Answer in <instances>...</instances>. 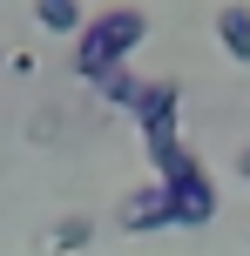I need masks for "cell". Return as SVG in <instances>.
<instances>
[{
	"instance_id": "cell-3",
	"label": "cell",
	"mask_w": 250,
	"mask_h": 256,
	"mask_svg": "<svg viewBox=\"0 0 250 256\" xmlns=\"http://www.w3.org/2000/svg\"><path fill=\"white\" fill-rule=\"evenodd\" d=\"M162 182V196H169V209H176V230H203V222L216 216V182H210V168H203V155H183V162L169 168V176H156Z\"/></svg>"
},
{
	"instance_id": "cell-6",
	"label": "cell",
	"mask_w": 250,
	"mask_h": 256,
	"mask_svg": "<svg viewBox=\"0 0 250 256\" xmlns=\"http://www.w3.org/2000/svg\"><path fill=\"white\" fill-rule=\"evenodd\" d=\"M88 243H95V216H61L41 256H75V250H88Z\"/></svg>"
},
{
	"instance_id": "cell-10",
	"label": "cell",
	"mask_w": 250,
	"mask_h": 256,
	"mask_svg": "<svg viewBox=\"0 0 250 256\" xmlns=\"http://www.w3.org/2000/svg\"><path fill=\"white\" fill-rule=\"evenodd\" d=\"M0 68H7V54H0Z\"/></svg>"
},
{
	"instance_id": "cell-5",
	"label": "cell",
	"mask_w": 250,
	"mask_h": 256,
	"mask_svg": "<svg viewBox=\"0 0 250 256\" xmlns=\"http://www.w3.org/2000/svg\"><path fill=\"white\" fill-rule=\"evenodd\" d=\"M216 40H223L230 61H243V68H250V7H243V0L216 7Z\"/></svg>"
},
{
	"instance_id": "cell-9",
	"label": "cell",
	"mask_w": 250,
	"mask_h": 256,
	"mask_svg": "<svg viewBox=\"0 0 250 256\" xmlns=\"http://www.w3.org/2000/svg\"><path fill=\"white\" fill-rule=\"evenodd\" d=\"M237 176H243V182H250V148H243V155H237Z\"/></svg>"
},
{
	"instance_id": "cell-4",
	"label": "cell",
	"mask_w": 250,
	"mask_h": 256,
	"mask_svg": "<svg viewBox=\"0 0 250 256\" xmlns=\"http://www.w3.org/2000/svg\"><path fill=\"white\" fill-rule=\"evenodd\" d=\"M115 222H122V236H156V230H176V209H169V196H162V182H142V189H129L115 202Z\"/></svg>"
},
{
	"instance_id": "cell-8",
	"label": "cell",
	"mask_w": 250,
	"mask_h": 256,
	"mask_svg": "<svg viewBox=\"0 0 250 256\" xmlns=\"http://www.w3.org/2000/svg\"><path fill=\"white\" fill-rule=\"evenodd\" d=\"M95 88H102V102H115V108H135L149 81H142V74H129V68H108V74H95Z\"/></svg>"
},
{
	"instance_id": "cell-1",
	"label": "cell",
	"mask_w": 250,
	"mask_h": 256,
	"mask_svg": "<svg viewBox=\"0 0 250 256\" xmlns=\"http://www.w3.org/2000/svg\"><path fill=\"white\" fill-rule=\"evenodd\" d=\"M149 40V14L142 7H108V14H95V20H81V34H75V74L81 81H95V74H108V68H129V54Z\"/></svg>"
},
{
	"instance_id": "cell-7",
	"label": "cell",
	"mask_w": 250,
	"mask_h": 256,
	"mask_svg": "<svg viewBox=\"0 0 250 256\" xmlns=\"http://www.w3.org/2000/svg\"><path fill=\"white\" fill-rule=\"evenodd\" d=\"M34 20L48 27V34H68V40H75L88 14H81V0H34Z\"/></svg>"
},
{
	"instance_id": "cell-2",
	"label": "cell",
	"mask_w": 250,
	"mask_h": 256,
	"mask_svg": "<svg viewBox=\"0 0 250 256\" xmlns=\"http://www.w3.org/2000/svg\"><path fill=\"white\" fill-rule=\"evenodd\" d=\"M176 108H183L176 81H149L142 102L129 108V115H135V135H142V155H149L156 176H169V168L189 155V148H183V122H176Z\"/></svg>"
}]
</instances>
